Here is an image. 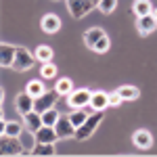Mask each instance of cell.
Masks as SVG:
<instances>
[{"label": "cell", "mask_w": 157, "mask_h": 157, "mask_svg": "<svg viewBox=\"0 0 157 157\" xmlns=\"http://www.w3.org/2000/svg\"><path fill=\"white\" fill-rule=\"evenodd\" d=\"M105 120V109H97V111H92L90 115H88V120L75 130V138L78 140H88L92 134H94V130L98 128V124Z\"/></svg>", "instance_id": "1"}, {"label": "cell", "mask_w": 157, "mask_h": 157, "mask_svg": "<svg viewBox=\"0 0 157 157\" xmlns=\"http://www.w3.org/2000/svg\"><path fill=\"white\" fill-rule=\"evenodd\" d=\"M36 52H32L25 46H17V55H15V63H13V69L15 71H27L34 67L36 63Z\"/></svg>", "instance_id": "2"}, {"label": "cell", "mask_w": 157, "mask_h": 157, "mask_svg": "<svg viewBox=\"0 0 157 157\" xmlns=\"http://www.w3.org/2000/svg\"><path fill=\"white\" fill-rule=\"evenodd\" d=\"M0 153H2V157H13V155L25 153L21 138L19 136H6V134H2V138H0Z\"/></svg>", "instance_id": "3"}, {"label": "cell", "mask_w": 157, "mask_h": 157, "mask_svg": "<svg viewBox=\"0 0 157 157\" xmlns=\"http://www.w3.org/2000/svg\"><path fill=\"white\" fill-rule=\"evenodd\" d=\"M59 92H57V88H52V90H46L44 94H40V97L34 98V109H36L38 113H44L46 109H52L55 107V103L59 101Z\"/></svg>", "instance_id": "4"}, {"label": "cell", "mask_w": 157, "mask_h": 157, "mask_svg": "<svg viewBox=\"0 0 157 157\" xmlns=\"http://www.w3.org/2000/svg\"><path fill=\"white\" fill-rule=\"evenodd\" d=\"M90 98H92V90L78 88V90H71V94H67V103L71 109H82L86 105H90Z\"/></svg>", "instance_id": "5"}, {"label": "cell", "mask_w": 157, "mask_h": 157, "mask_svg": "<svg viewBox=\"0 0 157 157\" xmlns=\"http://www.w3.org/2000/svg\"><path fill=\"white\" fill-rule=\"evenodd\" d=\"M67 9L73 19H82L94 9V4H92V0H67Z\"/></svg>", "instance_id": "6"}, {"label": "cell", "mask_w": 157, "mask_h": 157, "mask_svg": "<svg viewBox=\"0 0 157 157\" xmlns=\"http://www.w3.org/2000/svg\"><path fill=\"white\" fill-rule=\"evenodd\" d=\"M55 128H57V134H59V138H75V126H73V121L69 115H61L59 121L55 124Z\"/></svg>", "instance_id": "7"}, {"label": "cell", "mask_w": 157, "mask_h": 157, "mask_svg": "<svg viewBox=\"0 0 157 157\" xmlns=\"http://www.w3.org/2000/svg\"><path fill=\"white\" fill-rule=\"evenodd\" d=\"M15 109H17L19 115H25V113L34 111V97L27 90L21 92V94H17V98H15Z\"/></svg>", "instance_id": "8"}, {"label": "cell", "mask_w": 157, "mask_h": 157, "mask_svg": "<svg viewBox=\"0 0 157 157\" xmlns=\"http://www.w3.org/2000/svg\"><path fill=\"white\" fill-rule=\"evenodd\" d=\"M157 27V21L155 17L149 13V15H143V17H138L136 19V29H138V34L140 36H149V34H153Z\"/></svg>", "instance_id": "9"}, {"label": "cell", "mask_w": 157, "mask_h": 157, "mask_svg": "<svg viewBox=\"0 0 157 157\" xmlns=\"http://www.w3.org/2000/svg\"><path fill=\"white\" fill-rule=\"evenodd\" d=\"M15 55H17V46H13L9 42H2V46H0V63H2V67H13Z\"/></svg>", "instance_id": "10"}, {"label": "cell", "mask_w": 157, "mask_h": 157, "mask_svg": "<svg viewBox=\"0 0 157 157\" xmlns=\"http://www.w3.org/2000/svg\"><path fill=\"white\" fill-rule=\"evenodd\" d=\"M132 143L136 149H151L153 147V136H151V132H147V130H136L132 136Z\"/></svg>", "instance_id": "11"}, {"label": "cell", "mask_w": 157, "mask_h": 157, "mask_svg": "<svg viewBox=\"0 0 157 157\" xmlns=\"http://www.w3.org/2000/svg\"><path fill=\"white\" fill-rule=\"evenodd\" d=\"M36 140L38 143H57L59 134L55 126H42L40 130H36Z\"/></svg>", "instance_id": "12"}, {"label": "cell", "mask_w": 157, "mask_h": 157, "mask_svg": "<svg viewBox=\"0 0 157 157\" xmlns=\"http://www.w3.org/2000/svg\"><path fill=\"white\" fill-rule=\"evenodd\" d=\"M40 27H42V32H46V34H57V32H59V27H61V19L57 17V15L48 13V15H44V17H42Z\"/></svg>", "instance_id": "13"}, {"label": "cell", "mask_w": 157, "mask_h": 157, "mask_svg": "<svg viewBox=\"0 0 157 157\" xmlns=\"http://www.w3.org/2000/svg\"><path fill=\"white\" fill-rule=\"evenodd\" d=\"M23 124H25V128L32 130V132L40 130V128L44 126V121H42V113H38L36 109L29 111V113H25V115H23Z\"/></svg>", "instance_id": "14"}, {"label": "cell", "mask_w": 157, "mask_h": 157, "mask_svg": "<svg viewBox=\"0 0 157 157\" xmlns=\"http://www.w3.org/2000/svg\"><path fill=\"white\" fill-rule=\"evenodd\" d=\"M105 36H107V34H105V29H103V27H90V29L84 34V44L92 50L94 46H97L98 40H101V38H105Z\"/></svg>", "instance_id": "15"}, {"label": "cell", "mask_w": 157, "mask_h": 157, "mask_svg": "<svg viewBox=\"0 0 157 157\" xmlns=\"http://www.w3.org/2000/svg\"><path fill=\"white\" fill-rule=\"evenodd\" d=\"M90 107L94 109H107L109 107V92H103V90H97L92 92V98H90Z\"/></svg>", "instance_id": "16"}, {"label": "cell", "mask_w": 157, "mask_h": 157, "mask_svg": "<svg viewBox=\"0 0 157 157\" xmlns=\"http://www.w3.org/2000/svg\"><path fill=\"white\" fill-rule=\"evenodd\" d=\"M92 111H94V109L90 107V105H86V107H82V109H75L71 115H69V117H71V121H73V126H75V128H80V126L88 120V115H90Z\"/></svg>", "instance_id": "17"}, {"label": "cell", "mask_w": 157, "mask_h": 157, "mask_svg": "<svg viewBox=\"0 0 157 157\" xmlns=\"http://www.w3.org/2000/svg\"><path fill=\"white\" fill-rule=\"evenodd\" d=\"M19 138H21V143H23L25 153H32V149L38 145V140H36V132H32V130H27V128H23V132L19 134Z\"/></svg>", "instance_id": "18"}, {"label": "cell", "mask_w": 157, "mask_h": 157, "mask_svg": "<svg viewBox=\"0 0 157 157\" xmlns=\"http://www.w3.org/2000/svg\"><path fill=\"white\" fill-rule=\"evenodd\" d=\"M57 153V149H55V143H38L34 149H32V155H40V157H44V155H55Z\"/></svg>", "instance_id": "19"}, {"label": "cell", "mask_w": 157, "mask_h": 157, "mask_svg": "<svg viewBox=\"0 0 157 157\" xmlns=\"http://www.w3.org/2000/svg\"><path fill=\"white\" fill-rule=\"evenodd\" d=\"M117 92H120V97L124 98V101H136V98L140 97V90L136 88V86H120L117 88Z\"/></svg>", "instance_id": "20"}, {"label": "cell", "mask_w": 157, "mask_h": 157, "mask_svg": "<svg viewBox=\"0 0 157 157\" xmlns=\"http://www.w3.org/2000/svg\"><path fill=\"white\" fill-rule=\"evenodd\" d=\"M25 124H19V121H6L4 126H2V130L0 132L6 134V136H19V134L23 132Z\"/></svg>", "instance_id": "21"}, {"label": "cell", "mask_w": 157, "mask_h": 157, "mask_svg": "<svg viewBox=\"0 0 157 157\" xmlns=\"http://www.w3.org/2000/svg\"><path fill=\"white\" fill-rule=\"evenodd\" d=\"M132 11L136 13V17H143V15H149V13H153V4H151L149 0H134Z\"/></svg>", "instance_id": "22"}, {"label": "cell", "mask_w": 157, "mask_h": 157, "mask_svg": "<svg viewBox=\"0 0 157 157\" xmlns=\"http://www.w3.org/2000/svg\"><path fill=\"white\" fill-rule=\"evenodd\" d=\"M25 90H27L32 97L36 98V97H40V94H44V92H46V86H44V82H42V80H32L29 84L25 86Z\"/></svg>", "instance_id": "23"}, {"label": "cell", "mask_w": 157, "mask_h": 157, "mask_svg": "<svg viewBox=\"0 0 157 157\" xmlns=\"http://www.w3.org/2000/svg\"><path fill=\"white\" fill-rule=\"evenodd\" d=\"M55 88H57V92H59V94H71L73 84H71V80H69V78H61V80H57Z\"/></svg>", "instance_id": "24"}, {"label": "cell", "mask_w": 157, "mask_h": 157, "mask_svg": "<svg viewBox=\"0 0 157 157\" xmlns=\"http://www.w3.org/2000/svg\"><path fill=\"white\" fill-rule=\"evenodd\" d=\"M36 59L42 61V63H48V61H52V48L50 46H38L36 48Z\"/></svg>", "instance_id": "25"}, {"label": "cell", "mask_w": 157, "mask_h": 157, "mask_svg": "<svg viewBox=\"0 0 157 157\" xmlns=\"http://www.w3.org/2000/svg\"><path fill=\"white\" fill-rule=\"evenodd\" d=\"M59 111H55V109H46L44 113H42V121H44V126H55L57 121H59Z\"/></svg>", "instance_id": "26"}, {"label": "cell", "mask_w": 157, "mask_h": 157, "mask_svg": "<svg viewBox=\"0 0 157 157\" xmlns=\"http://www.w3.org/2000/svg\"><path fill=\"white\" fill-rule=\"evenodd\" d=\"M40 75L42 78H46V80H50V78H55L57 75V65L55 63H42V69H40Z\"/></svg>", "instance_id": "27"}, {"label": "cell", "mask_w": 157, "mask_h": 157, "mask_svg": "<svg viewBox=\"0 0 157 157\" xmlns=\"http://www.w3.org/2000/svg\"><path fill=\"white\" fill-rule=\"evenodd\" d=\"M115 6H117V0H101L98 2V11L105 13V15H111L115 11Z\"/></svg>", "instance_id": "28"}, {"label": "cell", "mask_w": 157, "mask_h": 157, "mask_svg": "<svg viewBox=\"0 0 157 157\" xmlns=\"http://www.w3.org/2000/svg\"><path fill=\"white\" fill-rule=\"evenodd\" d=\"M109 46H111V42H109V36H105V38H101L97 42V46H94V52H107L109 50Z\"/></svg>", "instance_id": "29"}, {"label": "cell", "mask_w": 157, "mask_h": 157, "mask_svg": "<svg viewBox=\"0 0 157 157\" xmlns=\"http://www.w3.org/2000/svg\"><path fill=\"white\" fill-rule=\"evenodd\" d=\"M121 101H124V98L120 97V92H117V90H115V92H111V94H109V105H111V107H117V105H120Z\"/></svg>", "instance_id": "30"}, {"label": "cell", "mask_w": 157, "mask_h": 157, "mask_svg": "<svg viewBox=\"0 0 157 157\" xmlns=\"http://www.w3.org/2000/svg\"><path fill=\"white\" fill-rule=\"evenodd\" d=\"M153 17H155V21H157V9H153V13H151Z\"/></svg>", "instance_id": "31"}, {"label": "cell", "mask_w": 157, "mask_h": 157, "mask_svg": "<svg viewBox=\"0 0 157 157\" xmlns=\"http://www.w3.org/2000/svg\"><path fill=\"white\" fill-rule=\"evenodd\" d=\"M98 2H101V0H92V4H94V6H98Z\"/></svg>", "instance_id": "32"}, {"label": "cell", "mask_w": 157, "mask_h": 157, "mask_svg": "<svg viewBox=\"0 0 157 157\" xmlns=\"http://www.w3.org/2000/svg\"><path fill=\"white\" fill-rule=\"evenodd\" d=\"M52 2H57V0H52Z\"/></svg>", "instance_id": "33"}]
</instances>
